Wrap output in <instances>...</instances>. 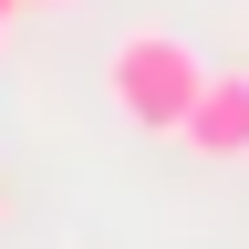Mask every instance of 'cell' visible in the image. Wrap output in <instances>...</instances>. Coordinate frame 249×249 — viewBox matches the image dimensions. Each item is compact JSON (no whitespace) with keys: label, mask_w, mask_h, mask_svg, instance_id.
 I'll return each instance as SVG.
<instances>
[{"label":"cell","mask_w":249,"mask_h":249,"mask_svg":"<svg viewBox=\"0 0 249 249\" xmlns=\"http://www.w3.org/2000/svg\"><path fill=\"white\" fill-rule=\"evenodd\" d=\"M197 83H208V62L177 42V31H124L114 42V62H104V93H114V114L124 124H145V135H177L187 124V104H197Z\"/></svg>","instance_id":"6da1fadb"},{"label":"cell","mask_w":249,"mask_h":249,"mask_svg":"<svg viewBox=\"0 0 249 249\" xmlns=\"http://www.w3.org/2000/svg\"><path fill=\"white\" fill-rule=\"evenodd\" d=\"M177 145L197 166H239L249 156V73H208L197 104H187V124H177Z\"/></svg>","instance_id":"7a4b0ae2"},{"label":"cell","mask_w":249,"mask_h":249,"mask_svg":"<svg viewBox=\"0 0 249 249\" xmlns=\"http://www.w3.org/2000/svg\"><path fill=\"white\" fill-rule=\"evenodd\" d=\"M0 11H21V0H0Z\"/></svg>","instance_id":"3957f363"},{"label":"cell","mask_w":249,"mask_h":249,"mask_svg":"<svg viewBox=\"0 0 249 249\" xmlns=\"http://www.w3.org/2000/svg\"><path fill=\"white\" fill-rule=\"evenodd\" d=\"M0 21H11V11H0Z\"/></svg>","instance_id":"277c9868"}]
</instances>
